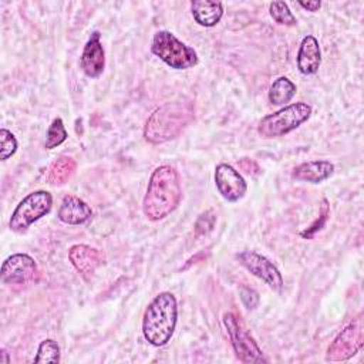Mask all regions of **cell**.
I'll return each mask as SVG.
<instances>
[{"instance_id":"6da1fadb","label":"cell","mask_w":364,"mask_h":364,"mask_svg":"<svg viewBox=\"0 0 364 364\" xmlns=\"http://www.w3.org/2000/svg\"><path fill=\"white\" fill-rule=\"evenodd\" d=\"M181 198L182 188L178 172L169 165H161L149 178L142 200L144 215L149 220H161L178 208Z\"/></svg>"},{"instance_id":"7a4b0ae2","label":"cell","mask_w":364,"mask_h":364,"mask_svg":"<svg viewBox=\"0 0 364 364\" xmlns=\"http://www.w3.org/2000/svg\"><path fill=\"white\" fill-rule=\"evenodd\" d=\"M193 105L191 102H166L155 109L148 118L144 136L151 144H162L176 138L193 119Z\"/></svg>"},{"instance_id":"3957f363","label":"cell","mask_w":364,"mask_h":364,"mask_svg":"<svg viewBox=\"0 0 364 364\" xmlns=\"http://www.w3.org/2000/svg\"><path fill=\"white\" fill-rule=\"evenodd\" d=\"M176 299L169 291H162L148 304L142 318V334L145 340L156 347L165 346L176 326Z\"/></svg>"},{"instance_id":"277c9868","label":"cell","mask_w":364,"mask_h":364,"mask_svg":"<svg viewBox=\"0 0 364 364\" xmlns=\"http://www.w3.org/2000/svg\"><path fill=\"white\" fill-rule=\"evenodd\" d=\"M151 51L175 70H188L198 64L196 51L178 40L171 31H158L152 38Z\"/></svg>"},{"instance_id":"5b68a950","label":"cell","mask_w":364,"mask_h":364,"mask_svg":"<svg viewBox=\"0 0 364 364\" xmlns=\"http://www.w3.org/2000/svg\"><path fill=\"white\" fill-rule=\"evenodd\" d=\"M311 115V107L306 102L290 104L260 119L257 131L263 138L283 136L299 128Z\"/></svg>"},{"instance_id":"8992f818","label":"cell","mask_w":364,"mask_h":364,"mask_svg":"<svg viewBox=\"0 0 364 364\" xmlns=\"http://www.w3.org/2000/svg\"><path fill=\"white\" fill-rule=\"evenodd\" d=\"M53 206V196L47 191H34L23 198L16 206L9 220V228L13 232L21 233L31 223L46 216Z\"/></svg>"},{"instance_id":"52a82bcc","label":"cell","mask_w":364,"mask_h":364,"mask_svg":"<svg viewBox=\"0 0 364 364\" xmlns=\"http://www.w3.org/2000/svg\"><path fill=\"white\" fill-rule=\"evenodd\" d=\"M223 324L228 330L232 347L236 357L243 363H266L262 350L259 348L255 338L246 330L240 318L233 313L223 314Z\"/></svg>"},{"instance_id":"ba28073f","label":"cell","mask_w":364,"mask_h":364,"mask_svg":"<svg viewBox=\"0 0 364 364\" xmlns=\"http://www.w3.org/2000/svg\"><path fill=\"white\" fill-rule=\"evenodd\" d=\"M364 343L363 316L358 314L350 324H347L328 346L326 353L327 361H346L355 355Z\"/></svg>"},{"instance_id":"9c48e42d","label":"cell","mask_w":364,"mask_h":364,"mask_svg":"<svg viewBox=\"0 0 364 364\" xmlns=\"http://www.w3.org/2000/svg\"><path fill=\"white\" fill-rule=\"evenodd\" d=\"M239 263L246 267L253 276L262 279L272 290L280 293L283 289V277L279 272V269L264 256L250 252V250H243L237 255Z\"/></svg>"},{"instance_id":"30bf717a","label":"cell","mask_w":364,"mask_h":364,"mask_svg":"<svg viewBox=\"0 0 364 364\" xmlns=\"http://www.w3.org/2000/svg\"><path fill=\"white\" fill-rule=\"evenodd\" d=\"M37 276L34 259L26 253H16L7 257L1 266V280L9 284H27Z\"/></svg>"},{"instance_id":"8fae6325","label":"cell","mask_w":364,"mask_h":364,"mask_svg":"<svg viewBox=\"0 0 364 364\" xmlns=\"http://www.w3.org/2000/svg\"><path fill=\"white\" fill-rule=\"evenodd\" d=\"M215 185L223 199L237 202L247 191L243 176L229 164H219L215 169Z\"/></svg>"},{"instance_id":"7c38bea8","label":"cell","mask_w":364,"mask_h":364,"mask_svg":"<svg viewBox=\"0 0 364 364\" xmlns=\"http://www.w3.org/2000/svg\"><path fill=\"white\" fill-rule=\"evenodd\" d=\"M80 64L85 75L91 78H97L102 74L105 67V54L101 44V34L98 31H94L85 43Z\"/></svg>"},{"instance_id":"4fadbf2b","label":"cell","mask_w":364,"mask_h":364,"mask_svg":"<svg viewBox=\"0 0 364 364\" xmlns=\"http://www.w3.org/2000/svg\"><path fill=\"white\" fill-rule=\"evenodd\" d=\"M68 259L71 264L84 277H88L95 272V269L104 263V256L95 247L87 245H74L68 250Z\"/></svg>"},{"instance_id":"5bb4252c","label":"cell","mask_w":364,"mask_h":364,"mask_svg":"<svg viewBox=\"0 0 364 364\" xmlns=\"http://www.w3.org/2000/svg\"><path fill=\"white\" fill-rule=\"evenodd\" d=\"M58 219L67 225H81L91 219L92 210L91 208L78 196L65 195L61 200L57 213Z\"/></svg>"},{"instance_id":"9a60e30c","label":"cell","mask_w":364,"mask_h":364,"mask_svg":"<svg viewBox=\"0 0 364 364\" xmlns=\"http://www.w3.org/2000/svg\"><path fill=\"white\" fill-rule=\"evenodd\" d=\"M321 63V51L314 36H306L297 51V68L301 74L310 75L318 71Z\"/></svg>"},{"instance_id":"2e32d148","label":"cell","mask_w":364,"mask_h":364,"mask_svg":"<svg viewBox=\"0 0 364 364\" xmlns=\"http://www.w3.org/2000/svg\"><path fill=\"white\" fill-rule=\"evenodd\" d=\"M334 165L330 161L316 159L303 162L293 169L291 176L297 181H304L310 183H320L333 175Z\"/></svg>"},{"instance_id":"e0dca14e","label":"cell","mask_w":364,"mask_h":364,"mask_svg":"<svg viewBox=\"0 0 364 364\" xmlns=\"http://www.w3.org/2000/svg\"><path fill=\"white\" fill-rule=\"evenodd\" d=\"M192 16L199 26L213 27L223 16V4L220 1L195 0L191 3Z\"/></svg>"},{"instance_id":"ac0fdd59","label":"cell","mask_w":364,"mask_h":364,"mask_svg":"<svg viewBox=\"0 0 364 364\" xmlns=\"http://www.w3.org/2000/svg\"><path fill=\"white\" fill-rule=\"evenodd\" d=\"M77 164L70 156H61L55 159L47 172V181L51 185H63L65 183L74 173Z\"/></svg>"},{"instance_id":"d6986e66","label":"cell","mask_w":364,"mask_h":364,"mask_svg":"<svg viewBox=\"0 0 364 364\" xmlns=\"http://www.w3.org/2000/svg\"><path fill=\"white\" fill-rule=\"evenodd\" d=\"M296 85L287 77H279L270 85L269 90V101L273 105H283L289 102L296 95Z\"/></svg>"},{"instance_id":"ffe728a7","label":"cell","mask_w":364,"mask_h":364,"mask_svg":"<svg viewBox=\"0 0 364 364\" xmlns=\"http://www.w3.org/2000/svg\"><path fill=\"white\" fill-rule=\"evenodd\" d=\"M34 363H60V347L57 341L47 338L38 346Z\"/></svg>"},{"instance_id":"44dd1931","label":"cell","mask_w":364,"mask_h":364,"mask_svg":"<svg viewBox=\"0 0 364 364\" xmlns=\"http://www.w3.org/2000/svg\"><path fill=\"white\" fill-rule=\"evenodd\" d=\"M65 139H67V131L64 128L63 119L61 118L53 119L51 125L48 127L46 142H44L46 149H53V148L61 145Z\"/></svg>"},{"instance_id":"7402d4cb","label":"cell","mask_w":364,"mask_h":364,"mask_svg":"<svg viewBox=\"0 0 364 364\" xmlns=\"http://www.w3.org/2000/svg\"><path fill=\"white\" fill-rule=\"evenodd\" d=\"M328 216H330V205H328V200H327L326 198H323V199H321V205H320L318 218H317L309 228H306L304 230H301V232H300V236L304 237V239H313L314 235H316L317 232H320V230L324 228V225H326Z\"/></svg>"},{"instance_id":"603a6c76","label":"cell","mask_w":364,"mask_h":364,"mask_svg":"<svg viewBox=\"0 0 364 364\" xmlns=\"http://www.w3.org/2000/svg\"><path fill=\"white\" fill-rule=\"evenodd\" d=\"M270 16L272 18L279 23V24H284V26H294L297 23L296 17L293 16V13L290 11L287 3L284 1H273L270 3Z\"/></svg>"},{"instance_id":"cb8c5ba5","label":"cell","mask_w":364,"mask_h":364,"mask_svg":"<svg viewBox=\"0 0 364 364\" xmlns=\"http://www.w3.org/2000/svg\"><path fill=\"white\" fill-rule=\"evenodd\" d=\"M17 151L16 136L6 128L0 129V159L6 161Z\"/></svg>"},{"instance_id":"d4e9b609","label":"cell","mask_w":364,"mask_h":364,"mask_svg":"<svg viewBox=\"0 0 364 364\" xmlns=\"http://www.w3.org/2000/svg\"><path fill=\"white\" fill-rule=\"evenodd\" d=\"M215 222H216V216L213 215L212 210H208L205 213H202L198 220H196V225H195V233L196 236H200V235H206L208 232H210L215 226Z\"/></svg>"},{"instance_id":"484cf974","label":"cell","mask_w":364,"mask_h":364,"mask_svg":"<svg viewBox=\"0 0 364 364\" xmlns=\"http://www.w3.org/2000/svg\"><path fill=\"white\" fill-rule=\"evenodd\" d=\"M240 300L247 309H255L259 304V294L250 287L240 289Z\"/></svg>"},{"instance_id":"4316f807","label":"cell","mask_w":364,"mask_h":364,"mask_svg":"<svg viewBox=\"0 0 364 364\" xmlns=\"http://www.w3.org/2000/svg\"><path fill=\"white\" fill-rule=\"evenodd\" d=\"M240 168L245 171V172H247V173H259V166H257V164L255 162V161H252V159H247V158H245V159H242L240 161Z\"/></svg>"},{"instance_id":"83f0119b","label":"cell","mask_w":364,"mask_h":364,"mask_svg":"<svg viewBox=\"0 0 364 364\" xmlns=\"http://www.w3.org/2000/svg\"><path fill=\"white\" fill-rule=\"evenodd\" d=\"M299 6L309 10V11H317L321 7V1L313 0V1H299Z\"/></svg>"},{"instance_id":"f1b7e54d","label":"cell","mask_w":364,"mask_h":364,"mask_svg":"<svg viewBox=\"0 0 364 364\" xmlns=\"http://www.w3.org/2000/svg\"><path fill=\"white\" fill-rule=\"evenodd\" d=\"M1 358H0V363H9L10 360H9V357H7V353H6V350H1Z\"/></svg>"}]
</instances>
